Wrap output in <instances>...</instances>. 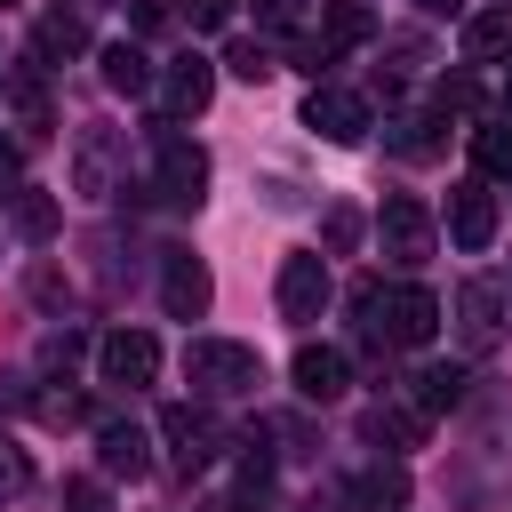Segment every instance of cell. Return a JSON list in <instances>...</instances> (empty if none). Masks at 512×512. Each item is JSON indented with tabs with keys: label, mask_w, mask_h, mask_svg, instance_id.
<instances>
[{
	"label": "cell",
	"mask_w": 512,
	"mask_h": 512,
	"mask_svg": "<svg viewBox=\"0 0 512 512\" xmlns=\"http://www.w3.org/2000/svg\"><path fill=\"white\" fill-rule=\"evenodd\" d=\"M352 504H360V512H400V504H408V472H400V464L360 472V480H352Z\"/></svg>",
	"instance_id": "cell-20"
},
{
	"label": "cell",
	"mask_w": 512,
	"mask_h": 512,
	"mask_svg": "<svg viewBox=\"0 0 512 512\" xmlns=\"http://www.w3.org/2000/svg\"><path fill=\"white\" fill-rule=\"evenodd\" d=\"M64 512H104V488H96V480H72V488H64Z\"/></svg>",
	"instance_id": "cell-34"
},
{
	"label": "cell",
	"mask_w": 512,
	"mask_h": 512,
	"mask_svg": "<svg viewBox=\"0 0 512 512\" xmlns=\"http://www.w3.org/2000/svg\"><path fill=\"white\" fill-rule=\"evenodd\" d=\"M112 168H120V128H80V144H72V192L80 200H104L112 192Z\"/></svg>",
	"instance_id": "cell-10"
},
{
	"label": "cell",
	"mask_w": 512,
	"mask_h": 512,
	"mask_svg": "<svg viewBox=\"0 0 512 512\" xmlns=\"http://www.w3.org/2000/svg\"><path fill=\"white\" fill-rule=\"evenodd\" d=\"M416 8H424V16H456L464 0H416Z\"/></svg>",
	"instance_id": "cell-37"
},
{
	"label": "cell",
	"mask_w": 512,
	"mask_h": 512,
	"mask_svg": "<svg viewBox=\"0 0 512 512\" xmlns=\"http://www.w3.org/2000/svg\"><path fill=\"white\" fill-rule=\"evenodd\" d=\"M448 240H456V248H488V240H496V192H488L480 176L448 192Z\"/></svg>",
	"instance_id": "cell-11"
},
{
	"label": "cell",
	"mask_w": 512,
	"mask_h": 512,
	"mask_svg": "<svg viewBox=\"0 0 512 512\" xmlns=\"http://www.w3.org/2000/svg\"><path fill=\"white\" fill-rule=\"evenodd\" d=\"M456 336H464L472 352L504 344V336H512V288H504V280H464V288H456Z\"/></svg>",
	"instance_id": "cell-3"
},
{
	"label": "cell",
	"mask_w": 512,
	"mask_h": 512,
	"mask_svg": "<svg viewBox=\"0 0 512 512\" xmlns=\"http://www.w3.org/2000/svg\"><path fill=\"white\" fill-rule=\"evenodd\" d=\"M472 152H480V176H512V112L472 128Z\"/></svg>",
	"instance_id": "cell-23"
},
{
	"label": "cell",
	"mask_w": 512,
	"mask_h": 512,
	"mask_svg": "<svg viewBox=\"0 0 512 512\" xmlns=\"http://www.w3.org/2000/svg\"><path fill=\"white\" fill-rule=\"evenodd\" d=\"M264 24H272V32H296V24H304V0H264Z\"/></svg>",
	"instance_id": "cell-33"
},
{
	"label": "cell",
	"mask_w": 512,
	"mask_h": 512,
	"mask_svg": "<svg viewBox=\"0 0 512 512\" xmlns=\"http://www.w3.org/2000/svg\"><path fill=\"white\" fill-rule=\"evenodd\" d=\"M96 72H104V88H112V96H144V88H152V56H144V48H128V40H112V48L96 56Z\"/></svg>",
	"instance_id": "cell-18"
},
{
	"label": "cell",
	"mask_w": 512,
	"mask_h": 512,
	"mask_svg": "<svg viewBox=\"0 0 512 512\" xmlns=\"http://www.w3.org/2000/svg\"><path fill=\"white\" fill-rule=\"evenodd\" d=\"M0 88H8V112H16V136H24V144H48V128H56V112H48V88H40V72H32V64H16V72H8Z\"/></svg>",
	"instance_id": "cell-13"
},
{
	"label": "cell",
	"mask_w": 512,
	"mask_h": 512,
	"mask_svg": "<svg viewBox=\"0 0 512 512\" xmlns=\"http://www.w3.org/2000/svg\"><path fill=\"white\" fill-rule=\"evenodd\" d=\"M360 312H368V336L384 352L392 344H432V328H440V304L424 288H376V280H360Z\"/></svg>",
	"instance_id": "cell-2"
},
{
	"label": "cell",
	"mask_w": 512,
	"mask_h": 512,
	"mask_svg": "<svg viewBox=\"0 0 512 512\" xmlns=\"http://www.w3.org/2000/svg\"><path fill=\"white\" fill-rule=\"evenodd\" d=\"M0 184H16V136H0Z\"/></svg>",
	"instance_id": "cell-36"
},
{
	"label": "cell",
	"mask_w": 512,
	"mask_h": 512,
	"mask_svg": "<svg viewBox=\"0 0 512 512\" xmlns=\"http://www.w3.org/2000/svg\"><path fill=\"white\" fill-rule=\"evenodd\" d=\"M232 8H240V0H184V24H192V32H224Z\"/></svg>",
	"instance_id": "cell-29"
},
{
	"label": "cell",
	"mask_w": 512,
	"mask_h": 512,
	"mask_svg": "<svg viewBox=\"0 0 512 512\" xmlns=\"http://www.w3.org/2000/svg\"><path fill=\"white\" fill-rule=\"evenodd\" d=\"M328 296H336V280H328V256L320 248H296L288 264H280V320H320L328 312Z\"/></svg>",
	"instance_id": "cell-5"
},
{
	"label": "cell",
	"mask_w": 512,
	"mask_h": 512,
	"mask_svg": "<svg viewBox=\"0 0 512 512\" xmlns=\"http://www.w3.org/2000/svg\"><path fill=\"white\" fill-rule=\"evenodd\" d=\"M160 304H168V320H200V312H208V264L176 248L168 272H160Z\"/></svg>",
	"instance_id": "cell-14"
},
{
	"label": "cell",
	"mask_w": 512,
	"mask_h": 512,
	"mask_svg": "<svg viewBox=\"0 0 512 512\" xmlns=\"http://www.w3.org/2000/svg\"><path fill=\"white\" fill-rule=\"evenodd\" d=\"M224 64H232L240 80H272V48H264V40H232V48H224Z\"/></svg>",
	"instance_id": "cell-27"
},
{
	"label": "cell",
	"mask_w": 512,
	"mask_h": 512,
	"mask_svg": "<svg viewBox=\"0 0 512 512\" xmlns=\"http://www.w3.org/2000/svg\"><path fill=\"white\" fill-rule=\"evenodd\" d=\"M160 96H168V112H208V96H216V64H208V56H176V64L160 72Z\"/></svg>",
	"instance_id": "cell-15"
},
{
	"label": "cell",
	"mask_w": 512,
	"mask_h": 512,
	"mask_svg": "<svg viewBox=\"0 0 512 512\" xmlns=\"http://www.w3.org/2000/svg\"><path fill=\"white\" fill-rule=\"evenodd\" d=\"M392 152L400 160H432L440 152V120H424V112L416 120H392Z\"/></svg>",
	"instance_id": "cell-24"
},
{
	"label": "cell",
	"mask_w": 512,
	"mask_h": 512,
	"mask_svg": "<svg viewBox=\"0 0 512 512\" xmlns=\"http://www.w3.org/2000/svg\"><path fill=\"white\" fill-rule=\"evenodd\" d=\"M376 240H384L392 264H424V256H432V208L408 200V192H392V200L376 208Z\"/></svg>",
	"instance_id": "cell-6"
},
{
	"label": "cell",
	"mask_w": 512,
	"mask_h": 512,
	"mask_svg": "<svg viewBox=\"0 0 512 512\" xmlns=\"http://www.w3.org/2000/svg\"><path fill=\"white\" fill-rule=\"evenodd\" d=\"M40 360H48V368H72V360H80V328H56V336L40 344Z\"/></svg>",
	"instance_id": "cell-30"
},
{
	"label": "cell",
	"mask_w": 512,
	"mask_h": 512,
	"mask_svg": "<svg viewBox=\"0 0 512 512\" xmlns=\"http://www.w3.org/2000/svg\"><path fill=\"white\" fill-rule=\"evenodd\" d=\"M464 56H472V64H512V0H504V8H480V16L464 24Z\"/></svg>",
	"instance_id": "cell-16"
},
{
	"label": "cell",
	"mask_w": 512,
	"mask_h": 512,
	"mask_svg": "<svg viewBox=\"0 0 512 512\" xmlns=\"http://www.w3.org/2000/svg\"><path fill=\"white\" fill-rule=\"evenodd\" d=\"M160 440L176 448V472H208L216 448H224V424H216L208 408H192V400H168V408H160Z\"/></svg>",
	"instance_id": "cell-4"
},
{
	"label": "cell",
	"mask_w": 512,
	"mask_h": 512,
	"mask_svg": "<svg viewBox=\"0 0 512 512\" xmlns=\"http://www.w3.org/2000/svg\"><path fill=\"white\" fill-rule=\"evenodd\" d=\"M24 488H32V456L0 432V504H8V496H24Z\"/></svg>",
	"instance_id": "cell-26"
},
{
	"label": "cell",
	"mask_w": 512,
	"mask_h": 512,
	"mask_svg": "<svg viewBox=\"0 0 512 512\" xmlns=\"http://www.w3.org/2000/svg\"><path fill=\"white\" fill-rule=\"evenodd\" d=\"M152 144H160V200L200 208V192H208V152H200L192 136H176V128H160Z\"/></svg>",
	"instance_id": "cell-7"
},
{
	"label": "cell",
	"mask_w": 512,
	"mask_h": 512,
	"mask_svg": "<svg viewBox=\"0 0 512 512\" xmlns=\"http://www.w3.org/2000/svg\"><path fill=\"white\" fill-rule=\"evenodd\" d=\"M184 376H192V392H200V400H240V392H256V384H264V360H256V344L200 336V344H184Z\"/></svg>",
	"instance_id": "cell-1"
},
{
	"label": "cell",
	"mask_w": 512,
	"mask_h": 512,
	"mask_svg": "<svg viewBox=\"0 0 512 512\" xmlns=\"http://www.w3.org/2000/svg\"><path fill=\"white\" fill-rule=\"evenodd\" d=\"M464 384H472V376H464L456 360H432V368L416 376V408H424V416H440V408H456V400H464Z\"/></svg>",
	"instance_id": "cell-21"
},
{
	"label": "cell",
	"mask_w": 512,
	"mask_h": 512,
	"mask_svg": "<svg viewBox=\"0 0 512 512\" xmlns=\"http://www.w3.org/2000/svg\"><path fill=\"white\" fill-rule=\"evenodd\" d=\"M368 440H392V448H416L424 440V416H400V408H368V424H360Z\"/></svg>",
	"instance_id": "cell-25"
},
{
	"label": "cell",
	"mask_w": 512,
	"mask_h": 512,
	"mask_svg": "<svg viewBox=\"0 0 512 512\" xmlns=\"http://www.w3.org/2000/svg\"><path fill=\"white\" fill-rule=\"evenodd\" d=\"M304 128H312V136H328V144H360V136H368V96H352V88H328V80H320V88L304 96Z\"/></svg>",
	"instance_id": "cell-8"
},
{
	"label": "cell",
	"mask_w": 512,
	"mask_h": 512,
	"mask_svg": "<svg viewBox=\"0 0 512 512\" xmlns=\"http://www.w3.org/2000/svg\"><path fill=\"white\" fill-rule=\"evenodd\" d=\"M96 448H104V472H128V480H144V472H152V456H144V432H136V424H96Z\"/></svg>",
	"instance_id": "cell-19"
},
{
	"label": "cell",
	"mask_w": 512,
	"mask_h": 512,
	"mask_svg": "<svg viewBox=\"0 0 512 512\" xmlns=\"http://www.w3.org/2000/svg\"><path fill=\"white\" fill-rule=\"evenodd\" d=\"M128 24H136V32H160V24H168V0H128Z\"/></svg>",
	"instance_id": "cell-32"
},
{
	"label": "cell",
	"mask_w": 512,
	"mask_h": 512,
	"mask_svg": "<svg viewBox=\"0 0 512 512\" xmlns=\"http://www.w3.org/2000/svg\"><path fill=\"white\" fill-rule=\"evenodd\" d=\"M360 240V216L352 208H328V248H352Z\"/></svg>",
	"instance_id": "cell-31"
},
{
	"label": "cell",
	"mask_w": 512,
	"mask_h": 512,
	"mask_svg": "<svg viewBox=\"0 0 512 512\" xmlns=\"http://www.w3.org/2000/svg\"><path fill=\"white\" fill-rule=\"evenodd\" d=\"M368 32H376V16H368L360 0H336V8H328V24H320V48L336 56V48H360Z\"/></svg>",
	"instance_id": "cell-22"
},
{
	"label": "cell",
	"mask_w": 512,
	"mask_h": 512,
	"mask_svg": "<svg viewBox=\"0 0 512 512\" xmlns=\"http://www.w3.org/2000/svg\"><path fill=\"white\" fill-rule=\"evenodd\" d=\"M96 368H104V384H152L160 376V344L144 336V328H112L104 344H96Z\"/></svg>",
	"instance_id": "cell-9"
},
{
	"label": "cell",
	"mask_w": 512,
	"mask_h": 512,
	"mask_svg": "<svg viewBox=\"0 0 512 512\" xmlns=\"http://www.w3.org/2000/svg\"><path fill=\"white\" fill-rule=\"evenodd\" d=\"M288 376H296V392H304V400H336V392L352 384V360H344L336 344H296Z\"/></svg>",
	"instance_id": "cell-12"
},
{
	"label": "cell",
	"mask_w": 512,
	"mask_h": 512,
	"mask_svg": "<svg viewBox=\"0 0 512 512\" xmlns=\"http://www.w3.org/2000/svg\"><path fill=\"white\" fill-rule=\"evenodd\" d=\"M440 112H472V80H464V72L440 80Z\"/></svg>",
	"instance_id": "cell-35"
},
{
	"label": "cell",
	"mask_w": 512,
	"mask_h": 512,
	"mask_svg": "<svg viewBox=\"0 0 512 512\" xmlns=\"http://www.w3.org/2000/svg\"><path fill=\"white\" fill-rule=\"evenodd\" d=\"M16 224H24V240H48V232H56V200H48V192H24V200H16Z\"/></svg>",
	"instance_id": "cell-28"
},
{
	"label": "cell",
	"mask_w": 512,
	"mask_h": 512,
	"mask_svg": "<svg viewBox=\"0 0 512 512\" xmlns=\"http://www.w3.org/2000/svg\"><path fill=\"white\" fill-rule=\"evenodd\" d=\"M88 48V16H72V8H48L40 24H32V56L48 64V56H80Z\"/></svg>",
	"instance_id": "cell-17"
}]
</instances>
